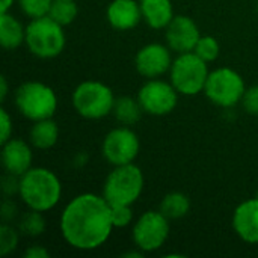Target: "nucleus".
I'll use <instances>...</instances> for the list:
<instances>
[{
	"instance_id": "1",
	"label": "nucleus",
	"mask_w": 258,
	"mask_h": 258,
	"mask_svg": "<svg viewBox=\"0 0 258 258\" xmlns=\"http://www.w3.org/2000/svg\"><path fill=\"white\" fill-rule=\"evenodd\" d=\"M59 228L71 248L94 251L109 240L115 228L112 206L103 195L80 194L63 207Z\"/></svg>"
},
{
	"instance_id": "2",
	"label": "nucleus",
	"mask_w": 258,
	"mask_h": 258,
	"mask_svg": "<svg viewBox=\"0 0 258 258\" xmlns=\"http://www.w3.org/2000/svg\"><path fill=\"white\" fill-rule=\"evenodd\" d=\"M21 201L30 210L50 212L57 206L62 197V183L59 177L47 168H30L20 177Z\"/></svg>"
},
{
	"instance_id": "3",
	"label": "nucleus",
	"mask_w": 258,
	"mask_h": 258,
	"mask_svg": "<svg viewBox=\"0 0 258 258\" xmlns=\"http://www.w3.org/2000/svg\"><path fill=\"white\" fill-rule=\"evenodd\" d=\"M144 184V172L135 163L115 166L113 171L106 177L103 197L112 207L133 206L142 195Z\"/></svg>"
},
{
	"instance_id": "4",
	"label": "nucleus",
	"mask_w": 258,
	"mask_h": 258,
	"mask_svg": "<svg viewBox=\"0 0 258 258\" xmlns=\"http://www.w3.org/2000/svg\"><path fill=\"white\" fill-rule=\"evenodd\" d=\"M62 27L48 15L30 20L26 26V45L29 51L39 59L57 57L67 44Z\"/></svg>"
},
{
	"instance_id": "5",
	"label": "nucleus",
	"mask_w": 258,
	"mask_h": 258,
	"mask_svg": "<svg viewBox=\"0 0 258 258\" xmlns=\"http://www.w3.org/2000/svg\"><path fill=\"white\" fill-rule=\"evenodd\" d=\"M14 101L18 112L33 122L53 118L57 110L56 92L42 82L32 80L20 85L15 91Z\"/></svg>"
},
{
	"instance_id": "6",
	"label": "nucleus",
	"mask_w": 258,
	"mask_h": 258,
	"mask_svg": "<svg viewBox=\"0 0 258 258\" xmlns=\"http://www.w3.org/2000/svg\"><path fill=\"white\" fill-rule=\"evenodd\" d=\"M112 89L103 82L85 80L73 92V106L85 119H103L112 113L115 106Z\"/></svg>"
},
{
	"instance_id": "7",
	"label": "nucleus",
	"mask_w": 258,
	"mask_h": 258,
	"mask_svg": "<svg viewBox=\"0 0 258 258\" xmlns=\"http://www.w3.org/2000/svg\"><path fill=\"white\" fill-rule=\"evenodd\" d=\"M207 62L194 51L180 53L171 65L169 77L174 88L181 95H197L204 91L209 79Z\"/></svg>"
},
{
	"instance_id": "8",
	"label": "nucleus",
	"mask_w": 258,
	"mask_h": 258,
	"mask_svg": "<svg viewBox=\"0 0 258 258\" xmlns=\"http://www.w3.org/2000/svg\"><path fill=\"white\" fill-rule=\"evenodd\" d=\"M204 92L215 106L230 109L242 101L246 86L243 77L237 71L222 67L209 74Z\"/></svg>"
},
{
	"instance_id": "9",
	"label": "nucleus",
	"mask_w": 258,
	"mask_h": 258,
	"mask_svg": "<svg viewBox=\"0 0 258 258\" xmlns=\"http://www.w3.org/2000/svg\"><path fill=\"white\" fill-rule=\"evenodd\" d=\"M132 237L139 251L154 252L169 237V219L160 210H148L135 222Z\"/></svg>"
},
{
	"instance_id": "10",
	"label": "nucleus",
	"mask_w": 258,
	"mask_h": 258,
	"mask_svg": "<svg viewBox=\"0 0 258 258\" xmlns=\"http://www.w3.org/2000/svg\"><path fill=\"white\" fill-rule=\"evenodd\" d=\"M138 100L145 113L151 116H165L175 109L178 103V91L171 82L148 79V82L141 86Z\"/></svg>"
},
{
	"instance_id": "11",
	"label": "nucleus",
	"mask_w": 258,
	"mask_h": 258,
	"mask_svg": "<svg viewBox=\"0 0 258 258\" xmlns=\"http://www.w3.org/2000/svg\"><path fill=\"white\" fill-rule=\"evenodd\" d=\"M141 150V142L138 135L127 125L116 127L110 130L101 145L103 157L107 163L113 166L133 163Z\"/></svg>"
},
{
	"instance_id": "12",
	"label": "nucleus",
	"mask_w": 258,
	"mask_h": 258,
	"mask_svg": "<svg viewBox=\"0 0 258 258\" xmlns=\"http://www.w3.org/2000/svg\"><path fill=\"white\" fill-rule=\"evenodd\" d=\"M138 73L145 79H159L171 70L172 57L168 45L151 42L144 45L135 57Z\"/></svg>"
},
{
	"instance_id": "13",
	"label": "nucleus",
	"mask_w": 258,
	"mask_h": 258,
	"mask_svg": "<svg viewBox=\"0 0 258 258\" xmlns=\"http://www.w3.org/2000/svg\"><path fill=\"white\" fill-rule=\"evenodd\" d=\"M166 44L172 51L187 53L194 51L198 39L201 38L197 23L187 15H175L166 27Z\"/></svg>"
},
{
	"instance_id": "14",
	"label": "nucleus",
	"mask_w": 258,
	"mask_h": 258,
	"mask_svg": "<svg viewBox=\"0 0 258 258\" xmlns=\"http://www.w3.org/2000/svg\"><path fill=\"white\" fill-rule=\"evenodd\" d=\"M233 228L243 242L258 245V198L246 200L236 207Z\"/></svg>"
},
{
	"instance_id": "15",
	"label": "nucleus",
	"mask_w": 258,
	"mask_h": 258,
	"mask_svg": "<svg viewBox=\"0 0 258 258\" xmlns=\"http://www.w3.org/2000/svg\"><path fill=\"white\" fill-rule=\"evenodd\" d=\"M33 154L23 139L11 138L2 144V163L6 172L21 177L32 168Z\"/></svg>"
},
{
	"instance_id": "16",
	"label": "nucleus",
	"mask_w": 258,
	"mask_h": 258,
	"mask_svg": "<svg viewBox=\"0 0 258 258\" xmlns=\"http://www.w3.org/2000/svg\"><path fill=\"white\" fill-rule=\"evenodd\" d=\"M106 17L113 29L132 30L142 20L141 3L136 0H112L107 6Z\"/></svg>"
},
{
	"instance_id": "17",
	"label": "nucleus",
	"mask_w": 258,
	"mask_h": 258,
	"mask_svg": "<svg viewBox=\"0 0 258 258\" xmlns=\"http://www.w3.org/2000/svg\"><path fill=\"white\" fill-rule=\"evenodd\" d=\"M139 3L142 18L151 29H166L175 17L171 0H141Z\"/></svg>"
},
{
	"instance_id": "18",
	"label": "nucleus",
	"mask_w": 258,
	"mask_h": 258,
	"mask_svg": "<svg viewBox=\"0 0 258 258\" xmlns=\"http://www.w3.org/2000/svg\"><path fill=\"white\" fill-rule=\"evenodd\" d=\"M29 139L33 148L41 150V151L50 150L59 141V127L53 121V118L35 121L30 128Z\"/></svg>"
},
{
	"instance_id": "19",
	"label": "nucleus",
	"mask_w": 258,
	"mask_h": 258,
	"mask_svg": "<svg viewBox=\"0 0 258 258\" xmlns=\"http://www.w3.org/2000/svg\"><path fill=\"white\" fill-rule=\"evenodd\" d=\"M26 42V29L9 12L0 15V44L6 50H15Z\"/></svg>"
},
{
	"instance_id": "20",
	"label": "nucleus",
	"mask_w": 258,
	"mask_h": 258,
	"mask_svg": "<svg viewBox=\"0 0 258 258\" xmlns=\"http://www.w3.org/2000/svg\"><path fill=\"white\" fill-rule=\"evenodd\" d=\"M112 113L119 124L130 127V125H135L136 122H139L142 113H145V112L138 98L124 95V97H119L115 100Z\"/></svg>"
},
{
	"instance_id": "21",
	"label": "nucleus",
	"mask_w": 258,
	"mask_h": 258,
	"mask_svg": "<svg viewBox=\"0 0 258 258\" xmlns=\"http://www.w3.org/2000/svg\"><path fill=\"white\" fill-rule=\"evenodd\" d=\"M159 210L169 219H181L190 210V200L181 192H171L163 197Z\"/></svg>"
},
{
	"instance_id": "22",
	"label": "nucleus",
	"mask_w": 258,
	"mask_h": 258,
	"mask_svg": "<svg viewBox=\"0 0 258 258\" xmlns=\"http://www.w3.org/2000/svg\"><path fill=\"white\" fill-rule=\"evenodd\" d=\"M79 14V6L76 0H53L48 17L57 21L60 26L71 24Z\"/></svg>"
},
{
	"instance_id": "23",
	"label": "nucleus",
	"mask_w": 258,
	"mask_h": 258,
	"mask_svg": "<svg viewBox=\"0 0 258 258\" xmlns=\"http://www.w3.org/2000/svg\"><path fill=\"white\" fill-rule=\"evenodd\" d=\"M18 230L21 234L27 237H38L45 231V219L42 216V212L30 210L26 212L18 222Z\"/></svg>"
},
{
	"instance_id": "24",
	"label": "nucleus",
	"mask_w": 258,
	"mask_h": 258,
	"mask_svg": "<svg viewBox=\"0 0 258 258\" xmlns=\"http://www.w3.org/2000/svg\"><path fill=\"white\" fill-rule=\"evenodd\" d=\"M219 51H221V47H219L218 39L215 36H210V35L201 36L198 39L195 48H194V53L198 54L207 63L216 60L219 57Z\"/></svg>"
},
{
	"instance_id": "25",
	"label": "nucleus",
	"mask_w": 258,
	"mask_h": 258,
	"mask_svg": "<svg viewBox=\"0 0 258 258\" xmlns=\"http://www.w3.org/2000/svg\"><path fill=\"white\" fill-rule=\"evenodd\" d=\"M18 231L20 230H15L8 222L2 224V227H0V255L2 257H6L8 254H11L12 251L17 249L18 240H20Z\"/></svg>"
},
{
	"instance_id": "26",
	"label": "nucleus",
	"mask_w": 258,
	"mask_h": 258,
	"mask_svg": "<svg viewBox=\"0 0 258 258\" xmlns=\"http://www.w3.org/2000/svg\"><path fill=\"white\" fill-rule=\"evenodd\" d=\"M51 3L53 0H18L21 12L30 20L48 15Z\"/></svg>"
},
{
	"instance_id": "27",
	"label": "nucleus",
	"mask_w": 258,
	"mask_h": 258,
	"mask_svg": "<svg viewBox=\"0 0 258 258\" xmlns=\"http://www.w3.org/2000/svg\"><path fill=\"white\" fill-rule=\"evenodd\" d=\"M112 221L115 228H125L133 222L132 206H115L112 207Z\"/></svg>"
},
{
	"instance_id": "28",
	"label": "nucleus",
	"mask_w": 258,
	"mask_h": 258,
	"mask_svg": "<svg viewBox=\"0 0 258 258\" xmlns=\"http://www.w3.org/2000/svg\"><path fill=\"white\" fill-rule=\"evenodd\" d=\"M242 104H243V109L249 115L258 116V85L246 89V92L242 98Z\"/></svg>"
},
{
	"instance_id": "29",
	"label": "nucleus",
	"mask_w": 258,
	"mask_h": 258,
	"mask_svg": "<svg viewBox=\"0 0 258 258\" xmlns=\"http://www.w3.org/2000/svg\"><path fill=\"white\" fill-rule=\"evenodd\" d=\"M2 189H3V192H5L6 197H11L14 194H18L20 192V177L6 172V175L2 180Z\"/></svg>"
},
{
	"instance_id": "30",
	"label": "nucleus",
	"mask_w": 258,
	"mask_h": 258,
	"mask_svg": "<svg viewBox=\"0 0 258 258\" xmlns=\"http://www.w3.org/2000/svg\"><path fill=\"white\" fill-rule=\"evenodd\" d=\"M0 116H2V136H0V142L5 144L6 141H9L12 138V118L8 113V110L5 107L0 109Z\"/></svg>"
},
{
	"instance_id": "31",
	"label": "nucleus",
	"mask_w": 258,
	"mask_h": 258,
	"mask_svg": "<svg viewBox=\"0 0 258 258\" xmlns=\"http://www.w3.org/2000/svg\"><path fill=\"white\" fill-rule=\"evenodd\" d=\"M17 216V206L14 201L11 200H5L3 206H2V219L3 222H9Z\"/></svg>"
},
{
	"instance_id": "32",
	"label": "nucleus",
	"mask_w": 258,
	"mask_h": 258,
	"mask_svg": "<svg viewBox=\"0 0 258 258\" xmlns=\"http://www.w3.org/2000/svg\"><path fill=\"white\" fill-rule=\"evenodd\" d=\"M24 257L26 258H48L50 257V252L44 248V246H39V245H33L30 248H27L24 251Z\"/></svg>"
},
{
	"instance_id": "33",
	"label": "nucleus",
	"mask_w": 258,
	"mask_h": 258,
	"mask_svg": "<svg viewBox=\"0 0 258 258\" xmlns=\"http://www.w3.org/2000/svg\"><path fill=\"white\" fill-rule=\"evenodd\" d=\"M6 95H8V80L5 76L0 77V100L2 103L6 100Z\"/></svg>"
},
{
	"instance_id": "34",
	"label": "nucleus",
	"mask_w": 258,
	"mask_h": 258,
	"mask_svg": "<svg viewBox=\"0 0 258 258\" xmlns=\"http://www.w3.org/2000/svg\"><path fill=\"white\" fill-rule=\"evenodd\" d=\"M14 5V0H2L0 2V12H9V9L12 8Z\"/></svg>"
},
{
	"instance_id": "35",
	"label": "nucleus",
	"mask_w": 258,
	"mask_h": 258,
	"mask_svg": "<svg viewBox=\"0 0 258 258\" xmlns=\"http://www.w3.org/2000/svg\"><path fill=\"white\" fill-rule=\"evenodd\" d=\"M142 254H144V252H142V251H139V252H133V251H130V252H125V254H124V257H127V258H132V257H142Z\"/></svg>"
},
{
	"instance_id": "36",
	"label": "nucleus",
	"mask_w": 258,
	"mask_h": 258,
	"mask_svg": "<svg viewBox=\"0 0 258 258\" xmlns=\"http://www.w3.org/2000/svg\"><path fill=\"white\" fill-rule=\"evenodd\" d=\"M255 198H258V190H257V195H255Z\"/></svg>"
},
{
	"instance_id": "37",
	"label": "nucleus",
	"mask_w": 258,
	"mask_h": 258,
	"mask_svg": "<svg viewBox=\"0 0 258 258\" xmlns=\"http://www.w3.org/2000/svg\"><path fill=\"white\" fill-rule=\"evenodd\" d=\"M257 8H258V5H257Z\"/></svg>"
}]
</instances>
